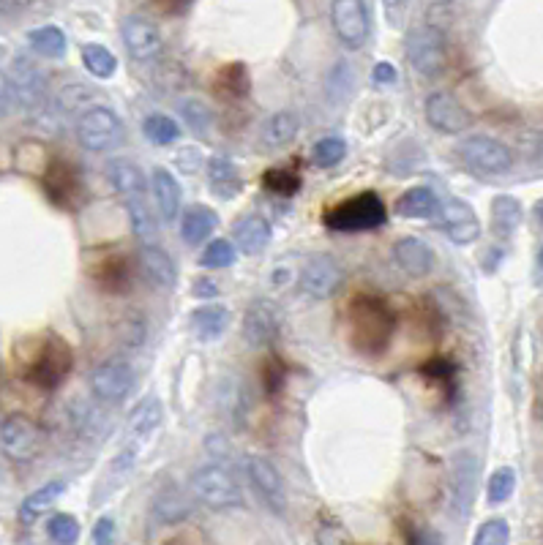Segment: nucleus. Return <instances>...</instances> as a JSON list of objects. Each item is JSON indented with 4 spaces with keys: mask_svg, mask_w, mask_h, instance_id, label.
Returning <instances> with one entry per match:
<instances>
[{
    "mask_svg": "<svg viewBox=\"0 0 543 545\" xmlns=\"http://www.w3.org/2000/svg\"><path fill=\"white\" fill-rule=\"evenodd\" d=\"M533 216H535V221H538V227H543V199H538V202H535Z\"/></svg>",
    "mask_w": 543,
    "mask_h": 545,
    "instance_id": "nucleus-59",
    "label": "nucleus"
},
{
    "mask_svg": "<svg viewBox=\"0 0 543 545\" xmlns=\"http://www.w3.org/2000/svg\"><path fill=\"white\" fill-rule=\"evenodd\" d=\"M393 333V314L388 303L377 298H355L350 303V338L358 352H383Z\"/></svg>",
    "mask_w": 543,
    "mask_h": 545,
    "instance_id": "nucleus-1",
    "label": "nucleus"
},
{
    "mask_svg": "<svg viewBox=\"0 0 543 545\" xmlns=\"http://www.w3.org/2000/svg\"><path fill=\"white\" fill-rule=\"evenodd\" d=\"M14 107V93H11V80L6 71L0 69V118H6Z\"/></svg>",
    "mask_w": 543,
    "mask_h": 545,
    "instance_id": "nucleus-52",
    "label": "nucleus"
},
{
    "mask_svg": "<svg viewBox=\"0 0 543 545\" xmlns=\"http://www.w3.org/2000/svg\"><path fill=\"white\" fill-rule=\"evenodd\" d=\"M142 134L145 139L156 145V148H167V145H175L181 139V126L178 120L164 115V112H153L148 118L142 120Z\"/></svg>",
    "mask_w": 543,
    "mask_h": 545,
    "instance_id": "nucleus-37",
    "label": "nucleus"
},
{
    "mask_svg": "<svg viewBox=\"0 0 543 545\" xmlns=\"http://www.w3.org/2000/svg\"><path fill=\"white\" fill-rule=\"evenodd\" d=\"M161 417H164V409H161L159 398L156 396L142 398L140 404L131 409L129 423H126L131 442H134V445L145 442V439H148V436H151L153 431L161 426Z\"/></svg>",
    "mask_w": 543,
    "mask_h": 545,
    "instance_id": "nucleus-30",
    "label": "nucleus"
},
{
    "mask_svg": "<svg viewBox=\"0 0 543 545\" xmlns=\"http://www.w3.org/2000/svg\"><path fill=\"white\" fill-rule=\"evenodd\" d=\"M235 246H232L227 238H216L211 240L208 246H205V251L200 254V265L208 270H222V268H230L232 262H235Z\"/></svg>",
    "mask_w": 543,
    "mask_h": 545,
    "instance_id": "nucleus-45",
    "label": "nucleus"
},
{
    "mask_svg": "<svg viewBox=\"0 0 543 545\" xmlns=\"http://www.w3.org/2000/svg\"><path fill=\"white\" fill-rule=\"evenodd\" d=\"M232 314L230 308L222 306V303H208V306L197 308L192 314V330L194 336L211 344V341H219V338L230 330Z\"/></svg>",
    "mask_w": 543,
    "mask_h": 545,
    "instance_id": "nucleus-25",
    "label": "nucleus"
},
{
    "mask_svg": "<svg viewBox=\"0 0 543 545\" xmlns=\"http://www.w3.org/2000/svg\"><path fill=\"white\" fill-rule=\"evenodd\" d=\"M123 208H126V216H129L134 238L140 240V243H151L159 227H156V216H153L151 205H148V194L123 199Z\"/></svg>",
    "mask_w": 543,
    "mask_h": 545,
    "instance_id": "nucleus-33",
    "label": "nucleus"
},
{
    "mask_svg": "<svg viewBox=\"0 0 543 545\" xmlns=\"http://www.w3.org/2000/svg\"><path fill=\"white\" fill-rule=\"evenodd\" d=\"M192 295L194 298H205V300L219 298V284H216V281H211V278H205V276L194 278Z\"/></svg>",
    "mask_w": 543,
    "mask_h": 545,
    "instance_id": "nucleus-53",
    "label": "nucleus"
},
{
    "mask_svg": "<svg viewBox=\"0 0 543 545\" xmlns=\"http://www.w3.org/2000/svg\"><path fill=\"white\" fill-rule=\"evenodd\" d=\"M232 238H235V248L241 254H246V257H260L262 251L271 246V221L260 216V213H246V216L238 218Z\"/></svg>",
    "mask_w": 543,
    "mask_h": 545,
    "instance_id": "nucleus-22",
    "label": "nucleus"
},
{
    "mask_svg": "<svg viewBox=\"0 0 543 545\" xmlns=\"http://www.w3.org/2000/svg\"><path fill=\"white\" fill-rule=\"evenodd\" d=\"M11 93H14V107H20L25 115H39L47 104V80L41 69L28 55H17L11 60Z\"/></svg>",
    "mask_w": 543,
    "mask_h": 545,
    "instance_id": "nucleus-10",
    "label": "nucleus"
},
{
    "mask_svg": "<svg viewBox=\"0 0 543 545\" xmlns=\"http://www.w3.org/2000/svg\"><path fill=\"white\" fill-rule=\"evenodd\" d=\"M77 142L82 150L88 153H112L123 145L126 139V126L118 118V112L112 107H88L82 109V115L77 118Z\"/></svg>",
    "mask_w": 543,
    "mask_h": 545,
    "instance_id": "nucleus-3",
    "label": "nucleus"
},
{
    "mask_svg": "<svg viewBox=\"0 0 543 545\" xmlns=\"http://www.w3.org/2000/svg\"><path fill=\"white\" fill-rule=\"evenodd\" d=\"M71 368H74V355L71 347L63 338L50 336L33 355V363L28 366L25 377L31 379L33 385L41 390H58V387L69 379Z\"/></svg>",
    "mask_w": 543,
    "mask_h": 545,
    "instance_id": "nucleus-9",
    "label": "nucleus"
},
{
    "mask_svg": "<svg viewBox=\"0 0 543 545\" xmlns=\"http://www.w3.org/2000/svg\"><path fill=\"white\" fill-rule=\"evenodd\" d=\"M456 156L462 159L467 169H473L478 175H505L513 169V150L505 145L503 139L486 137V134H473L459 142Z\"/></svg>",
    "mask_w": 543,
    "mask_h": 545,
    "instance_id": "nucleus-8",
    "label": "nucleus"
},
{
    "mask_svg": "<svg viewBox=\"0 0 543 545\" xmlns=\"http://www.w3.org/2000/svg\"><path fill=\"white\" fill-rule=\"evenodd\" d=\"M282 382H284L282 363H279L276 357L265 360V363H262V387H265V393H268V396H276V393L282 390Z\"/></svg>",
    "mask_w": 543,
    "mask_h": 545,
    "instance_id": "nucleus-49",
    "label": "nucleus"
},
{
    "mask_svg": "<svg viewBox=\"0 0 543 545\" xmlns=\"http://www.w3.org/2000/svg\"><path fill=\"white\" fill-rule=\"evenodd\" d=\"M115 540V521L112 518H99L96 524H93V535H91V543L96 545H107Z\"/></svg>",
    "mask_w": 543,
    "mask_h": 545,
    "instance_id": "nucleus-50",
    "label": "nucleus"
},
{
    "mask_svg": "<svg viewBox=\"0 0 543 545\" xmlns=\"http://www.w3.org/2000/svg\"><path fill=\"white\" fill-rule=\"evenodd\" d=\"M473 540L475 545H505L511 540V526L505 518H489L478 526Z\"/></svg>",
    "mask_w": 543,
    "mask_h": 545,
    "instance_id": "nucleus-47",
    "label": "nucleus"
},
{
    "mask_svg": "<svg viewBox=\"0 0 543 545\" xmlns=\"http://www.w3.org/2000/svg\"><path fill=\"white\" fill-rule=\"evenodd\" d=\"M347 156V142L342 137H325L320 142H314L312 148V161L314 167L320 169H333L339 167Z\"/></svg>",
    "mask_w": 543,
    "mask_h": 545,
    "instance_id": "nucleus-41",
    "label": "nucleus"
},
{
    "mask_svg": "<svg viewBox=\"0 0 543 545\" xmlns=\"http://www.w3.org/2000/svg\"><path fill=\"white\" fill-rule=\"evenodd\" d=\"M192 494L200 499L202 505L211 510H235L243 507V488L238 477L222 464H202L194 469L189 480Z\"/></svg>",
    "mask_w": 543,
    "mask_h": 545,
    "instance_id": "nucleus-4",
    "label": "nucleus"
},
{
    "mask_svg": "<svg viewBox=\"0 0 543 545\" xmlns=\"http://www.w3.org/2000/svg\"><path fill=\"white\" fill-rule=\"evenodd\" d=\"M372 80L374 85H393V82L399 80V74H396V66L388 63V60H380L372 71Z\"/></svg>",
    "mask_w": 543,
    "mask_h": 545,
    "instance_id": "nucleus-51",
    "label": "nucleus"
},
{
    "mask_svg": "<svg viewBox=\"0 0 543 545\" xmlns=\"http://www.w3.org/2000/svg\"><path fill=\"white\" fill-rule=\"evenodd\" d=\"M533 284H535V287H543V246L538 248V254H535V265H533Z\"/></svg>",
    "mask_w": 543,
    "mask_h": 545,
    "instance_id": "nucleus-58",
    "label": "nucleus"
},
{
    "mask_svg": "<svg viewBox=\"0 0 543 545\" xmlns=\"http://www.w3.org/2000/svg\"><path fill=\"white\" fill-rule=\"evenodd\" d=\"M151 189L161 221H167V224L178 221L183 210V189L181 183H178V178L172 175L170 169L156 167L151 172Z\"/></svg>",
    "mask_w": 543,
    "mask_h": 545,
    "instance_id": "nucleus-21",
    "label": "nucleus"
},
{
    "mask_svg": "<svg viewBox=\"0 0 543 545\" xmlns=\"http://www.w3.org/2000/svg\"><path fill=\"white\" fill-rule=\"evenodd\" d=\"M47 537L58 545H71L80 540V521L71 513H55L47 521Z\"/></svg>",
    "mask_w": 543,
    "mask_h": 545,
    "instance_id": "nucleus-46",
    "label": "nucleus"
},
{
    "mask_svg": "<svg viewBox=\"0 0 543 545\" xmlns=\"http://www.w3.org/2000/svg\"><path fill=\"white\" fill-rule=\"evenodd\" d=\"M115 341L118 347L126 349V352H140L148 341V319L137 314V311H129L123 314L118 322H115Z\"/></svg>",
    "mask_w": 543,
    "mask_h": 545,
    "instance_id": "nucleus-34",
    "label": "nucleus"
},
{
    "mask_svg": "<svg viewBox=\"0 0 543 545\" xmlns=\"http://www.w3.org/2000/svg\"><path fill=\"white\" fill-rule=\"evenodd\" d=\"M331 25L336 39L342 41L347 50H361L372 33V17H369L366 0H333Z\"/></svg>",
    "mask_w": 543,
    "mask_h": 545,
    "instance_id": "nucleus-11",
    "label": "nucleus"
},
{
    "mask_svg": "<svg viewBox=\"0 0 543 545\" xmlns=\"http://www.w3.org/2000/svg\"><path fill=\"white\" fill-rule=\"evenodd\" d=\"M440 205L443 202L429 186H413L396 199V213L402 218H437Z\"/></svg>",
    "mask_w": 543,
    "mask_h": 545,
    "instance_id": "nucleus-31",
    "label": "nucleus"
},
{
    "mask_svg": "<svg viewBox=\"0 0 543 545\" xmlns=\"http://www.w3.org/2000/svg\"><path fill=\"white\" fill-rule=\"evenodd\" d=\"M440 227L443 232L451 238V243L456 246H473L481 238V218L475 213V208L470 202H464L459 197L445 199L443 205H440Z\"/></svg>",
    "mask_w": 543,
    "mask_h": 545,
    "instance_id": "nucleus-18",
    "label": "nucleus"
},
{
    "mask_svg": "<svg viewBox=\"0 0 543 545\" xmlns=\"http://www.w3.org/2000/svg\"><path fill=\"white\" fill-rule=\"evenodd\" d=\"M33 6V0H0V14H22Z\"/></svg>",
    "mask_w": 543,
    "mask_h": 545,
    "instance_id": "nucleus-56",
    "label": "nucleus"
},
{
    "mask_svg": "<svg viewBox=\"0 0 543 545\" xmlns=\"http://www.w3.org/2000/svg\"><path fill=\"white\" fill-rule=\"evenodd\" d=\"M208 189L219 199L238 197L243 189L241 169L227 156H211L208 161Z\"/></svg>",
    "mask_w": 543,
    "mask_h": 545,
    "instance_id": "nucleus-26",
    "label": "nucleus"
},
{
    "mask_svg": "<svg viewBox=\"0 0 543 545\" xmlns=\"http://www.w3.org/2000/svg\"><path fill=\"white\" fill-rule=\"evenodd\" d=\"M101 289H107V292H126L131 284V273L129 265H126V259H110V262H104L99 268V276H96Z\"/></svg>",
    "mask_w": 543,
    "mask_h": 545,
    "instance_id": "nucleus-43",
    "label": "nucleus"
},
{
    "mask_svg": "<svg viewBox=\"0 0 543 545\" xmlns=\"http://www.w3.org/2000/svg\"><path fill=\"white\" fill-rule=\"evenodd\" d=\"M137 387V371L123 355L107 357L91 371V393L99 404L118 407L134 393Z\"/></svg>",
    "mask_w": 543,
    "mask_h": 545,
    "instance_id": "nucleus-7",
    "label": "nucleus"
},
{
    "mask_svg": "<svg viewBox=\"0 0 543 545\" xmlns=\"http://www.w3.org/2000/svg\"><path fill=\"white\" fill-rule=\"evenodd\" d=\"M388 221V208L374 191H363L325 210V224L336 232H369Z\"/></svg>",
    "mask_w": 543,
    "mask_h": 545,
    "instance_id": "nucleus-2",
    "label": "nucleus"
},
{
    "mask_svg": "<svg viewBox=\"0 0 543 545\" xmlns=\"http://www.w3.org/2000/svg\"><path fill=\"white\" fill-rule=\"evenodd\" d=\"M44 445H47L44 431L28 415L14 412V415L0 420V450L14 464H31V461H36L44 453Z\"/></svg>",
    "mask_w": 543,
    "mask_h": 545,
    "instance_id": "nucleus-6",
    "label": "nucleus"
},
{
    "mask_svg": "<svg viewBox=\"0 0 543 545\" xmlns=\"http://www.w3.org/2000/svg\"><path fill=\"white\" fill-rule=\"evenodd\" d=\"M478 491V456L473 450H459L451 461V513L459 521L470 518Z\"/></svg>",
    "mask_w": 543,
    "mask_h": 545,
    "instance_id": "nucleus-13",
    "label": "nucleus"
},
{
    "mask_svg": "<svg viewBox=\"0 0 543 545\" xmlns=\"http://www.w3.org/2000/svg\"><path fill=\"white\" fill-rule=\"evenodd\" d=\"M407 60L423 80H437L448 71V41L437 25H418L407 33Z\"/></svg>",
    "mask_w": 543,
    "mask_h": 545,
    "instance_id": "nucleus-5",
    "label": "nucleus"
},
{
    "mask_svg": "<svg viewBox=\"0 0 543 545\" xmlns=\"http://www.w3.org/2000/svg\"><path fill=\"white\" fill-rule=\"evenodd\" d=\"M178 112H181L183 123L194 131V134H200V137H208V131L213 129V109L205 104L202 99H181L178 101Z\"/></svg>",
    "mask_w": 543,
    "mask_h": 545,
    "instance_id": "nucleus-40",
    "label": "nucleus"
},
{
    "mask_svg": "<svg viewBox=\"0 0 543 545\" xmlns=\"http://www.w3.org/2000/svg\"><path fill=\"white\" fill-rule=\"evenodd\" d=\"M0 420H3V415H0Z\"/></svg>",
    "mask_w": 543,
    "mask_h": 545,
    "instance_id": "nucleus-60",
    "label": "nucleus"
},
{
    "mask_svg": "<svg viewBox=\"0 0 543 545\" xmlns=\"http://www.w3.org/2000/svg\"><path fill=\"white\" fill-rule=\"evenodd\" d=\"M393 262L410 278H426L434 270V251L429 243H423L415 235H404L393 243Z\"/></svg>",
    "mask_w": 543,
    "mask_h": 545,
    "instance_id": "nucleus-20",
    "label": "nucleus"
},
{
    "mask_svg": "<svg viewBox=\"0 0 543 545\" xmlns=\"http://www.w3.org/2000/svg\"><path fill=\"white\" fill-rule=\"evenodd\" d=\"M28 44H31V50L36 55L50 60L63 58L66 50H69V39H66V33L58 25H44V28L31 30L28 33Z\"/></svg>",
    "mask_w": 543,
    "mask_h": 545,
    "instance_id": "nucleus-35",
    "label": "nucleus"
},
{
    "mask_svg": "<svg viewBox=\"0 0 543 545\" xmlns=\"http://www.w3.org/2000/svg\"><path fill=\"white\" fill-rule=\"evenodd\" d=\"M262 186L276 197H295L301 191V175L292 169H268L262 178Z\"/></svg>",
    "mask_w": 543,
    "mask_h": 545,
    "instance_id": "nucleus-44",
    "label": "nucleus"
},
{
    "mask_svg": "<svg viewBox=\"0 0 543 545\" xmlns=\"http://www.w3.org/2000/svg\"><path fill=\"white\" fill-rule=\"evenodd\" d=\"M82 63H85L88 74H93L96 80H110L118 71V58L104 44H85L82 47Z\"/></svg>",
    "mask_w": 543,
    "mask_h": 545,
    "instance_id": "nucleus-39",
    "label": "nucleus"
},
{
    "mask_svg": "<svg viewBox=\"0 0 543 545\" xmlns=\"http://www.w3.org/2000/svg\"><path fill=\"white\" fill-rule=\"evenodd\" d=\"M524 208L522 202L511 194H500L492 199V232L500 240H511L516 229L522 227Z\"/></svg>",
    "mask_w": 543,
    "mask_h": 545,
    "instance_id": "nucleus-29",
    "label": "nucleus"
},
{
    "mask_svg": "<svg viewBox=\"0 0 543 545\" xmlns=\"http://www.w3.org/2000/svg\"><path fill=\"white\" fill-rule=\"evenodd\" d=\"M123 44H126V52H129L131 60L137 63H153L164 55V36H161L159 25L142 14H131L123 20L121 28Z\"/></svg>",
    "mask_w": 543,
    "mask_h": 545,
    "instance_id": "nucleus-16",
    "label": "nucleus"
},
{
    "mask_svg": "<svg viewBox=\"0 0 543 545\" xmlns=\"http://www.w3.org/2000/svg\"><path fill=\"white\" fill-rule=\"evenodd\" d=\"M513 491H516V472H513L511 466L494 469L489 483H486V499H489V505H503V502L511 499Z\"/></svg>",
    "mask_w": 543,
    "mask_h": 545,
    "instance_id": "nucleus-42",
    "label": "nucleus"
},
{
    "mask_svg": "<svg viewBox=\"0 0 543 545\" xmlns=\"http://www.w3.org/2000/svg\"><path fill=\"white\" fill-rule=\"evenodd\" d=\"M298 131H301V118L292 109H282V112H276V115L265 120V126L260 131V142L268 150H282L295 142Z\"/></svg>",
    "mask_w": 543,
    "mask_h": 545,
    "instance_id": "nucleus-28",
    "label": "nucleus"
},
{
    "mask_svg": "<svg viewBox=\"0 0 543 545\" xmlns=\"http://www.w3.org/2000/svg\"><path fill=\"white\" fill-rule=\"evenodd\" d=\"M219 227V213L208 205H189L181 210V240L186 246H200Z\"/></svg>",
    "mask_w": 543,
    "mask_h": 545,
    "instance_id": "nucleus-24",
    "label": "nucleus"
},
{
    "mask_svg": "<svg viewBox=\"0 0 543 545\" xmlns=\"http://www.w3.org/2000/svg\"><path fill=\"white\" fill-rule=\"evenodd\" d=\"M213 85H216V93L224 96V99H246L249 88H252L249 71H246L243 63H227V66H222Z\"/></svg>",
    "mask_w": 543,
    "mask_h": 545,
    "instance_id": "nucleus-36",
    "label": "nucleus"
},
{
    "mask_svg": "<svg viewBox=\"0 0 543 545\" xmlns=\"http://www.w3.org/2000/svg\"><path fill=\"white\" fill-rule=\"evenodd\" d=\"M410 3H413V0H383V9L385 14H388V20H391L393 25H399L404 14H407V9H410Z\"/></svg>",
    "mask_w": 543,
    "mask_h": 545,
    "instance_id": "nucleus-54",
    "label": "nucleus"
},
{
    "mask_svg": "<svg viewBox=\"0 0 543 545\" xmlns=\"http://www.w3.org/2000/svg\"><path fill=\"white\" fill-rule=\"evenodd\" d=\"M137 265H140L142 278L151 284L153 289H175L178 284V268H175V262L172 257L156 243H142L140 254H137Z\"/></svg>",
    "mask_w": 543,
    "mask_h": 545,
    "instance_id": "nucleus-19",
    "label": "nucleus"
},
{
    "mask_svg": "<svg viewBox=\"0 0 543 545\" xmlns=\"http://www.w3.org/2000/svg\"><path fill=\"white\" fill-rule=\"evenodd\" d=\"M192 513V499L178 486H164L153 499V518L159 524H183Z\"/></svg>",
    "mask_w": 543,
    "mask_h": 545,
    "instance_id": "nucleus-27",
    "label": "nucleus"
},
{
    "mask_svg": "<svg viewBox=\"0 0 543 545\" xmlns=\"http://www.w3.org/2000/svg\"><path fill=\"white\" fill-rule=\"evenodd\" d=\"M156 3H159V9L167 11V14H181L183 9L192 6V0H156Z\"/></svg>",
    "mask_w": 543,
    "mask_h": 545,
    "instance_id": "nucleus-57",
    "label": "nucleus"
},
{
    "mask_svg": "<svg viewBox=\"0 0 543 545\" xmlns=\"http://www.w3.org/2000/svg\"><path fill=\"white\" fill-rule=\"evenodd\" d=\"M282 333V311L273 300L257 298L243 314V338L254 349H271Z\"/></svg>",
    "mask_w": 543,
    "mask_h": 545,
    "instance_id": "nucleus-14",
    "label": "nucleus"
},
{
    "mask_svg": "<svg viewBox=\"0 0 543 545\" xmlns=\"http://www.w3.org/2000/svg\"><path fill=\"white\" fill-rule=\"evenodd\" d=\"M178 167L183 169V172H194V169L200 167V150L197 148H183L178 156Z\"/></svg>",
    "mask_w": 543,
    "mask_h": 545,
    "instance_id": "nucleus-55",
    "label": "nucleus"
},
{
    "mask_svg": "<svg viewBox=\"0 0 543 545\" xmlns=\"http://www.w3.org/2000/svg\"><path fill=\"white\" fill-rule=\"evenodd\" d=\"M423 109H426V123L440 134L456 137V134L473 129V112L448 90H434Z\"/></svg>",
    "mask_w": 543,
    "mask_h": 545,
    "instance_id": "nucleus-15",
    "label": "nucleus"
},
{
    "mask_svg": "<svg viewBox=\"0 0 543 545\" xmlns=\"http://www.w3.org/2000/svg\"><path fill=\"white\" fill-rule=\"evenodd\" d=\"M344 284V270L331 254H317L301 270V292L312 300H331Z\"/></svg>",
    "mask_w": 543,
    "mask_h": 545,
    "instance_id": "nucleus-17",
    "label": "nucleus"
},
{
    "mask_svg": "<svg viewBox=\"0 0 543 545\" xmlns=\"http://www.w3.org/2000/svg\"><path fill=\"white\" fill-rule=\"evenodd\" d=\"M58 104H61L66 112H77V109L91 107V88L88 85H66V88L58 93Z\"/></svg>",
    "mask_w": 543,
    "mask_h": 545,
    "instance_id": "nucleus-48",
    "label": "nucleus"
},
{
    "mask_svg": "<svg viewBox=\"0 0 543 545\" xmlns=\"http://www.w3.org/2000/svg\"><path fill=\"white\" fill-rule=\"evenodd\" d=\"M243 466H246L249 483H252V488L262 499V505L268 507L271 513H276V516H284L287 505H290V496H287L282 472L262 456H246Z\"/></svg>",
    "mask_w": 543,
    "mask_h": 545,
    "instance_id": "nucleus-12",
    "label": "nucleus"
},
{
    "mask_svg": "<svg viewBox=\"0 0 543 545\" xmlns=\"http://www.w3.org/2000/svg\"><path fill=\"white\" fill-rule=\"evenodd\" d=\"M107 178H110L115 194L123 199L140 197V194H148V178L140 169V164H134L129 159H112L107 164Z\"/></svg>",
    "mask_w": 543,
    "mask_h": 545,
    "instance_id": "nucleus-23",
    "label": "nucleus"
},
{
    "mask_svg": "<svg viewBox=\"0 0 543 545\" xmlns=\"http://www.w3.org/2000/svg\"><path fill=\"white\" fill-rule=\"evenodd\" d=\"M219 404H222L224 415L230 417L232 423H238L243 426V420H246V412H249V398H246V390L235 377H227L219 385Z\"/></svg>",
    "mask_w": 543,
    "mask_h": 545,
    "instance_id": "nucleus-38",
    "label": "nucleus"
},
{
    "mask_svg": "<svg viewBox=\"0 0 543 545\" xmlns=\"http://www.w3.org/2000/svg\"><path fill=\"white\" fill-rule=\"evenodd\" d=\"M63 491H66V483H63V480H50V483H44L41 488H36L33 494L25 496V502L20 505L22 524H33L36 518L44 516V513L61 499Z\"/></svg>",
    "mask_w": 543,
    "mask_h": 545,
    "instance_id": "nucleus-32",
    "label": "nucleus"
}]
</instances>
